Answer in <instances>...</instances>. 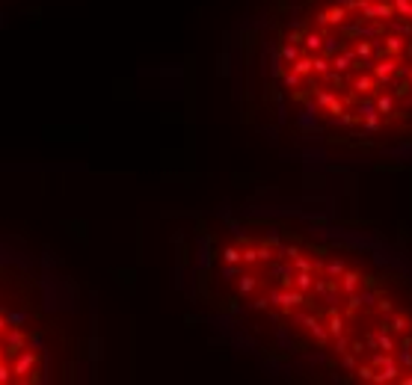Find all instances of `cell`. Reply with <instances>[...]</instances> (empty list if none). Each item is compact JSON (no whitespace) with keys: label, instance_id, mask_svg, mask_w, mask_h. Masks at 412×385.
<instances>
[{"label":"cell","instance_id":"obj_1","mask_svg":"<svg viewBox=\"0 0 412 385\" xmlns=\"http://www.w3.org/2000/svg\"><path fill=\"white\" fill-rule=\"evenodd\" d=\"M220 261L234 296L294 347L365 382L412 379L409 308L350 255L285 234H243Z\"/></svg>","mask_w":412,"mask_h":385},{"label":"cell","instance_id":"obj_2","mask_svg":"<svg viewBox=\"0 0 412 385\" xmlns=\"http://www.w3.org/2000/svg\"><path fill=\"white\" fill-rule=\"evenodd\" d=\"M279 86L344 136H412V0H315L285 30Z\"/></svg>","mask_w":412,"mask_h":385},{"label":"cell","instance_id":"obj_3","mask_svg":"<svg viewBox=\"0 0 412 385\" xmlns=\"http://www.w3.org/2000/svg\"><path fill=\"white\" fill-rule=\"evenodd\" d=\"M51 326L18 279L0 273V385L42 382L51 370Z\"/></svg>","mask_w":412,"mask_h":385}]
</instances>
